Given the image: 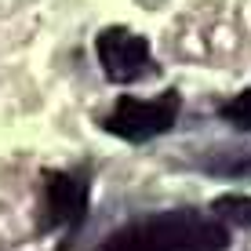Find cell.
Wrapping results in <instances>:
<instances>
[{
	"mask_svg": "<svg viewBox=\"0 0 251 251\" xmlns=\"http://www.w3.org/2000/svg\"><path fill=\"white\" fill-rule=\"evenodd\" d=\"M229 226L219 215H204L197 207L142 215V219L109 233L95 251H226Z\"/></svg>",
	"mask_w": 251,
	"mask_h": 251,
	"instance_id": "cell-1",
	"label": "cell"
},
{
	"mask_svg": "<svg viewBox=\"0 0 251 251\" xmlns=\"http://www.w3.org/2000/svg\"><path fill=\"white\" fill-rule=\"evenodd\" d=\"M182 99L178 91H164L157 99H138V95H120L113 109L106 113L102 127L124 142H150L157 135H168L178 120Z\"/></svg>",
	"mask_w": 251,
	"mask_h": 251,
	"instance_id": "cell-2",
	"label": "cell"
},
{
	"mask_svg": "<svg viewBox=\"0 0 251 251\" xmlns=\"http://www.w3.org/2000/svg\"><path fill=\"white\" fill-rule=\"evenodd\" d=\"M95 55H99L102 73L113 84H135V80H142V76L157 73L150 40H146L142 33L127 29V25H106V29L95 37Z\"/></svg>",
	"mask_w": 251,
	"mask_h": 251,
	"instance_id": "cell-3",
	"label": "cell"
},
{
	"mask_svg": "<svg viewBox=\"0 0 251 251\" xmlns=\"http://www.w3.org/2000/svg\"><path fill=\"white\" fill-rule=\"evenodd\" d=\"M88 215V178L76 171H51L44 175L40 197V229L76 226Z\"/></svg>",
	"mask_w": 251,
	"mask_h": 251,
	"instance_id": "cell-4",
	"label": "cell"
},
{
	"mask_svg": "<svg viewBox=\"0 0 251 251\" xmlns=\"http://www.w3.org/2000/svg\"><path fill=\"white\" fill-rule=\"evenodd\" d=\"M197 164L219 178H251V150H207Z\"/></svg>",
	"mask_w": 251,
	"mask_h": 251,
	"instance_id": "cell-5",
	"label": "cell"
},
{
	"mask_svg": "<svg viewBox=\"0 0 251 251\" xmlns=\"http://www.w3.org/2000/svg\"><path fill=\"white\" fill-rule=\"evenodd\" d=\"M211 207H215V215H219L222 222H233V226L251 229V197H244V193H226V197H219Z\"/></svg>",
	"mask_w": 251,
	"mask_h": 251,
	"instance_id": "cell-6",
	"label": "cell"
},
{
	"mask_svg": "<svg viewBox=\"0 0 251 251\" xmlns=\"http://www.w3.org/2000/svg\"><path fill=\"white\" fill-rule=\"evenodd\" d=\"M219 117L229 120V124H237V127H244V131H251V88L240 91V95H233L229 102H222Z\"/></svg>",
	"mask_w": 251,
	"mask_h": 251,
	"instance_id": "cell-7",
	"label": "cell"
}]
</instances>
